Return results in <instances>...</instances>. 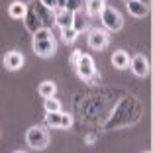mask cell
Wrapping results in <instances>:
<instances>
[{
  "label": "cell",
  "instance_id": "obj_2",
  "mask_svg": "<svg viewBox=\"0 0 153 153\" xmlns=\"http://www.w3.org/2000/svg\"><path fill=\"white\" fill-rule=\"evenodd\" d=\"M140 116H141V104L135 98H124L116 106L114 114L110 116V120L106 122L104 130H114V128H120V126H130V124L140 120Z\"/></svg>",
  "mask_w": 153,
  "mask_h": 153
},
{
  "label": "cell",
  "instance_id": "obj_22",
  "mask_svg": "<svg viewBox=\"0 0 153 153\" xmlns=\"http://www.w3.org/2000/svg\"><path fill=\"white\" fill-rule=\"evenodd\" d=\"M39 2H41V4L45 6V8L53 10V12H55V10H57V0H39Z\"/></svg>",
  "mask_w": 153,
  "mask_h": 153
},
{
  "label": "cell",
  "instance_id": "obj_24",
  "mask_svg": "<svg viewBox=\"0 0 153 153\" xmlns=\"http://www.w3.org/2000/svg\"><path fill=\"white\" fill-rule=\"evenodd\" d=\"M88 82H90V85H98V82H100V75H98V73H94V75L88 79Z\"/></svg>",
  "mask_w": 153,
  "mask_h": 153
},
{
  "label": "cell",
  "instance_id": "obj_20",
  "mask_svg": "<svg viewBox=\"0 0 153 153\" xmlns=\"http://www.w3.org/2000/svg\"><path fill=\"white\" fill-rule=\"evenodd\" d=\"M82 2L85 0H65V8L71 10V12H76V10H81Z\"/></svg>",
  "mask_w": 153,
  "mask_h": 153
},
{
  "label": "cell",
  "instance_id": "obj_26",
  "mask_svg": "<svg viewBox=\"0 0 153 153\" xmlns=\"http://www.w3.org/2000/svg\"><path fill=\"white\" fill-rule=\"evenodd\" d=\"M140 2H143V4H147V6H149V2H151V0H140Z\"/></svg>",
  "mask_w": 153,
  "mask_h": 153
},
{
  "label": "cell",
  "instance_id": "obj_11",
  "mask_svg": "<svg viewBox=\"0 0 153 153\" xmlns=\"http://www.w3.org/2000/svg\"><path fill=\"white\" fill-rule=\"evenodd\" d=\"M55 24H57L61 30H63V27H71L73 26V12L67 10V8L55 10Z\"/></svg>",
  "mask_w": 153,
  "mask_h": 153
},
{
  "label": "cell",
  "instance_id": "obj_4",
  "mask_svg": "<svg viewBox=\"0 0 153 153\" xmlns=\"http://www.w3.org/2000/svg\"><path fill=\"white\" fill-rule=\"evenodd\" d=\"M26 143L32 149H45L47 143H49V134H47L45 128L33 126V128H30L27 134H26Z\"/></svg>",
  "mask_w": 153,
  "mask_h": 153
},
{
  "label": "cell",
  "instance_id": "obj_27",
  "mask_svg": "<svg viewBox=\"0 0 153 153\" xmlns=\"http://www.w3.org/2000/svg\"><path fill=\"white\" fill-rule=\"evenodd\" d=\"M16 153H26V151H16Z\"/></svg>",
  "mask_w": 153,
  "mask_h": 153
},
{
  "label": "cell",
  "instance_id": "obj_17",
  "mask_svg": "<svg viewBox=\"0 0 153 153\" xmlns=\"http://www.w3.org/2000/svg\"><path fill=\"white\" fill-rule=\"evenodd\" d=\"M45 122L51 128H59L61 130V122H63V112H47L45 114Z\"/></svg>",
  "mask_w": 153,
  "mask_h": 153
},
{
  "label": "cell",
  "instance_id": "obj_10",
  "mask_svg": "<svg viewBox=\"0 0 153 153\" xmlns=\"http://www.w3.org/2000/svg\"><path fill=\"white\" fill-rule=\"evenodd\" d=\"M126 6H128V12L135 18H145L149 14V6L140 2V0H126Z\"/></svg>",
  "mask_w": 153,
  "mask_h": 153
},
{
  "label": "cell",
  "instance_id": "obj_5",
  "mask_svg": "<svg viewBox=\"0 0 153 153\" xmlns=\"http://www.w3.org/2000/svg\"><path fill=\"white\" fill-rule=\"evenodd\" d=\"M100 18H102V24H104V27H106V32H118V30H122V26H124L122 14L118 12L116 8H112V6H104Z\"/></svg>",
  "mask_w": 153,
  "mask_h": 153
},
{
  "label": "cell",
  "instance_id": "obj_3",
  "mask_svg": "<svg viewBox=\"0 0 153 153\" xmlns=\"http://www.w3.org/2000/svg\"><path fill=\"white\" fill-rule=\"evenodd\" d=\"M33 51H36V55H39V57L43 59H49L55 55V51H57V41H55V37L51 36L49 30H37L36 33H33Z\"/></svg>",
  "mask_w": 153,
  "mask_h": 153
},
{
  "label": "cell",
  "instance_id": "obj_13",
  "mask_svg": "<svg viewBox=\"0 0 153 153\" xmlns=\"http://www.w3.org/2000/svg\"><path fill=\"white\" fill-rule=\"evenodd\" d=\"M88 26V20H86V14L81 12V10H76V12H73V30H76V32L81 33L85 27Z\"/></svg>",
  "mask_w": 153,
  "mask_h": 153
},
{
  "label": "cell",
  "instance_id": "obj_9",
  "mask_svg": "<svg viewBox=\"0 0 153 153\" xmlns=\"http://www.w3.org/2000/svg\"><path fill=\"white\" fill-rule=\"evenodd\" d=\"M22 65H24V55L20 51H8L4 55V67L8 71H18V69H22Z\"/></svg>",
  "mask_w": 153,
  "mask_h": 153
},
{
  "label": "cell",
  "instance_id": "obj_15",
  "mask_svg": "<svg viewBox=\"0 0 153 153\" xmlns=\"http://www.w3.org/2000/svg\"><path fill=\"white\" fill-rule=\"evenodd\" d=\"M8 14H10V18L22 20L24 14H26V4H24V2H20V0H14L12 4L8 6Z\"/></svg>",
  "mask_w": 153,
  "mask_h": 153
},
{
  "label": "cell",
  "instance_id": "obj_6",
  "mask_svg": "<svg viewBox=\"0 0 153 153\" xmlns=\"http://www.w3.org/2000/svg\"><path fill=\"white\" fill-rule=\"evenodd\" d=\"M110 43V36L106 30H100V27H94L88 32V45L96 51L106 49V45Z\"/></svg>",
  "mask_w": 153,
  "mask_h": 153
},
{
  "label": "cell",
  "instance_id": "obj_1",
  "mask_svg": "<svg viewBox=\"0 0 153 153\" xmlns=\"http://www.w3.org/2000/svg\"><path fill=\"white\" fill-rule=\"evenodd\" d=\"M24 24H26L27 32L36 33L37 30H49L55 24V12L49 8H45L39 0L30 2V6H26V14H24Z\"/></svg>",
  "mask_w": 153,
  "mask_h": 153
},
{
  "label": "cell",
  "instance_id": "obj_7",
  "mask_svg": "<svg viewBox=\"0 0 153 153\" xmlns=\"http://www.w3.org/2000/svg\"><path fill=\"white\" fill-rule=\"evenodd\" d=\"M75 69H76V73H79V76H81V79H85V81H88L90 76H92V75L96 73L92 57H90V55H85V53L81 55L79 63L75 65Z\"/></svg>",
  "mask_w": 153,
  "mask_h": 153
},
{
  "label": "cell",
  "instance_id": "obj_23",
  "mask_svg": "<svg viewBox=\"0 0 153 153\" xmlns=\"http://www.w3.org/2000/svg\"><path fill=\"white\" fill-rule=\"evenodd\" d=\"M81 55H82V51H75V53L71 55V65H76V63H79Z\"/></svg>",
  "mask_w": 153,
  "mask_h": 153
},
{
  "label": "cell",
  "instance_id": "obj_12",
  "mask_svg": "<svg viewBox=\"0 0 153 153\" xmlns=\"http://www.w3.org/2000/svg\"><path fill=\"white\" fill-rule=\"evenodd\" d=\"M106 0H86V16H100Z\"/></svg>",
  "mask_w": 153,
  "mask_h": 153
},
{
  "label": "cell",
  "instance_id": "obj_18",
  "mask_svg": "<svg viewBox=\"0 0 153 153\" xmlns=\"http://www.w3.org/2000/svg\"><path fill=\"white\" fill-rule=\"evenodd\" d=\"M45 112H61V102H59L55 96H49V98H45Z\"/></svg>",
  "mask_w": 153,
  "mask_h": 153
},
{
  "label": "cell",
  "instance_id": "obj_16",
  "mask_svg": "<svg viewBox=\"0 0 153 153\" xmlns=\"http://www.w3.org/2000/svg\"><path fill=\"white\" fill-rule=\"evenodd\" d=\"M37 90H39V94L43 96V98H49V96H55V92H57V85H55L53 81H43Z\"/></svg>",
  "mask_w": 153,
  "mask_h": 153
},
{
  "label": "cell",
  "instance_id": "obj_14",
  "mask_svg": "<svg viewBox=\"0 0 153 153\" xmlns=\"http://www.w3.org/2000/svg\"><path fill=\"white\" fill-rule=\"evenodd\" d=\"M112 65L116 69H128L130 67V55L126 51H116L112 55Z\"/></svg>",
  "mask_w": 153,
  "mask_h": 153
},
{
  "label": "cell",
  "instance_id": "obj_8",
  "mask_svg": "<svg viewBox=\"0 0 153 153\" xmlns=\"http://www.w3.org/2000/svg\"><path fill=\"white\" fill-rule=\"evenodd\" d=\"M130 67L135 76H147L149 75V61L143 55H134L130 59Z\"/></svg>",
  "mask_w": 153,
  "mask_h": 153
},
{
  "label": "cell",
  "instance_id": "obj_25",
  "mask_svg": "<svg viewBox=\"0 0 153 153\" xmlns=\"http://www.w3.org/2000/svg\"><path fill=\"white\" fill-rule=\"evenodd\" d=\"M65 8V0H57V10Z\"/></svg>",
  "mask_w": 153,
  "mask_h": 153
},
{
  "label": "cell",
  "instance_id": "obj_21",
  "mask_svg": "<svg viewBox=\"0 0 153 153\" xmlns=\"http://www.w3.org/2000/svg\"><path fill=\"white\" fill-rule=\"evenodd\" d=\"M73 126V118L69 114H63V122H61V130H69Z\"/></svg>",
  "mask_w": 153,
  "mask_h": 153
},
{
  "label": "cell",
  "instance_id": "obj_19",
  "mask_svg": "<svg viewBox=\"0 0 153 153\" xmlns=\"http://www.w3.org/2000/svg\"><path fill=\"white\" fill-rule=\"evenodd\" d=\"M61 36H63V41L73 43V41L79 37V32H76V30H73V27H63V30H61Z\"/></svg>",
  "mask_w": 153,
  "mask_h": 153
}]
</instances>
